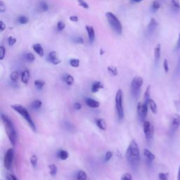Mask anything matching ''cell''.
Here are the masks:
<instances>
[{
  "mask_svg": "<svg viewBox=\"0 0 180 180\" xmlns=\"http://www.w3.org/2000/svg\"><path fill=\"white\" fill-rule=\"evenodd\" d=\"M143 129L144 135L147 140L152 139L154 135V127L149 121H144L143 123Z\"/></svg>",
  "mask_w": 180,
  "mask_h": 180,
  "instance_id": "8",
  "label": "cell"
},
{
  "mask_svg": "<svg viewBox=\"0 0 180 180\" xmlns=\"http://www.w3.org/2000/svg\"><path fill=\"white\" fill-rule=\"evenodd\" d=\"M29 21L28 18L26 17L25 16H19L18 18V22L21 25H25V24H27Z\"/></svg>",
  "mask_w": 180,
  "mask_h": 180,
  "instance_id": "32",
  "label": "cell"
},
{
  "mask_svg": "<svg viewBox=\"0 0 180 180\" xmlns=\"http://www.w3.org/2000/svg\"><path fill=\"white\" fill-rule=\"evenodd\" d=\"M77 3H78L79 6H80L81 7H82L83 9H89V7H90L89 4L86 2L85 0H77Z\"/></svg>",
  "mask_w": 180,
  "mask_h": 180,
  "instance_id": "38",
  "label": "cell"
},
{
  "mask_svg": "<svg viewBox=\"0 0 180 180\" xmlns=\"http://www.w3.org/2000/svg\"><path fill=\"white\" fill-rule=\"evenodd\" d=\"M144 157H145L146 162L147 164H148L149 165H150L151 164L153 160L155 158V155H154L152 152H151L149 149H145L144 150Z\"/></svg>",
  "mask_w": 180,
  "mask_h": 180,
  "instance_id": "13",
  "label": "cell"
},
{
  "mask_svg": "<svg viewBox=\"0 0 180 180\" xmlns=\"http://www.w3.org/2000/svg\"><path fill=\"white\" fill-rule=\"evenodd\" d=\"M160 44H158L155 47V49H154V58H155V63H158L160 60Z\"/></svg>",
  "mask_w": 180,
  "mask_h": 180,
  "instance_id": "23",
  "label": "cell"
},
{
  "mask_svg": "<svg viewBox=\"0 0 180 180\" xmlns=\"http://www.w3.org/2000/svg\"><path fill=\"white\" fill-rule=\"evenodd\" d=\"M148 108H149V105L145 104V103H142V102H139L137 104V114L139 116L140 119L142 120L145 121L146 117L147 114H148Z\"/></svg>",
  "mask_w": 180,
  "mask_h": 180,
  "instance_id": "9",
  "label": "cell"
},
{
  "mask_svg": "<svg viewBox=\"0 0 180 180\" xmlns=\"http://www.w3.org/2000/svg\"><path fill=\"white\" fill-rule=\"evenodd\" d=\"M76 179L77 180H87V175L83 170H79L76 175Z\"/></svg>",
  "mask_w": 180,
  "mask_h": 180,
  "instance_id": "25",
  "label": "cell"
},
{
  "mask_svg": "<svg viewBox=\"0 0 180 180\" xmlns=\"http://www.w3.org/2000/svg\"><path fill=\"white\" fill-rule=\"evenodd\" d=\"M14 158V150L13 149H9L4 155V167L7 170H11L12 169L13 163Z\"/></svg>",
  "mask_w": 180,
  "mask_h": 180,
  "instance_id": "7",
  "label": "cell"
},
{
  "mask_svg": "<svg viewBox=\"0 0 180 180\" xmlns=\"http://www.w3.org/2000/svg\"><path fill=\"white\" fill-rule=\"evenodd\" d=\"M103 88V85L101 83L100 81H95L92 85V89H91V91L93 93H97L101 89Z\"/></svg>",
  "mask_w": 180,
  "mask_h": 180,
  "instance_id": "19",
  "label": "cell"
},
{
  "mask_svg": "<svg viewBox=\"0 0 180 180\" xmlns=\"http://www.w3.org/2000/svg\"><path fill=\"white\" fill-rule=\"evenodd\" d=\"M151 99V86L149 85L147 87L146 90L145 91L144 93V103L145 104L149 105V101Z\"/></svg>",
  "mask_w": 180,
  "mask_h": 180,
  "instance_id": "21",
  "label": "cell"
},
{
  "mask_svg": "<svg viewBox=\"0 0 180 180\" xmlns=\"http://www.w3.org/2000/svg\"><path fill=\"white\" fill-rule=\"evenodd\" d=\"M160 4L158 1H153V3H152V4H151L152 10H153V11H156L160 9Z\"/></svg>",
  "mask_w": 180,
  "mask_h": 180,
  "instance_id": "37",
  "label": "cell"
},
{
  "mask_svg": "<svg viewBox=\"0 0 180 180\" xmlns=\"http://www.w3.org/2000/svg\"><path fill=\"white\" fill-rule=\"evenodd\" d=\"M85 102L87 106L92 108H97L100 106V103L98 101H96V100L93 99L89 98V97L85 98Z\"/></svg>",
  "mask_w": 180,
  "mask_h": 180,
  "instance_id": "15",
  "label": "cell"
},
{
  "mask_svg": "<svg viewBox=\"0 0 180 180\" xmlns=\"http://www.w3.org/2000/svg\"><path fill=\"white\" fill-rule=\"evenodd\" d=\"M171 5L176 11L180 10V2L179 0H171Z\"/></svg>",
  "mask_w": 180,
  "mask_h": 180,
  "instance_id": "33",
  "label": "cell"
},
{
  "mask_svg": "<svg viewBox=\"0 0 180 180\" xmlns=\"http://www.w3.org/2000/svg\"><path fill=\"white\" fill-rule=\"evenodd\" d=\"M163 68H164L165 73H168L169 71V66H168V62L167 59L164 60V62H163Z\"/></svg>",
  "mask_w": 180,
  "mask_h": 180,
  "instance_id": "46",
  "label": "cell"
},
{
  "mask_svg": "<svg viewBox=\"0 0 180 180\" xmlns=\"http://www.w3.org/2000/svg\"><path fill=\"white\" fill-rule=\"evenodd\" d=\"M13 177H14V180H18V179H17V178H16L15 176H14V175H13Z\"/></svg>",
  "mask_w": 180,
  "mask_h": 180,
  "instance_id": "56",
  "label": "cell"
},
{
  "mask_svg": "<svg viewBox=\"0 0 180 180\" xmlns=\"http://www.w3.org/2000/svg\"><path fill=\"white\" fill-rule=\"evenodd\" d=\"M30 162L31 163V165L32 166L35 168L36 167V165L37 164V162H38V158H37V155H32L30 158Z\"/></svg>",
  "mask_w": 180,
  "mask_h": 180,
  "instance_id": "36",
  "label": "cell"
},
{
  "mask_svg": "<svg viewBox=\"0 0 180 180\" xmlns=\"http://www.w3.org/2000/svg\"><path fill=\"white\" fill-rule=\"evenodd\" d=\"M177 180H180V166H179V172H178Z\"/></svg>",
  "mask_w": 180,
  "mask_h": 180,
  "instance_id": "54",
  "label": "cell"
},
{
  "mask_svg": "<svg viewBox=\"0 0 180 180\" xmlns=\"http://www.w3.org/2000/svg\"><path fill=\"white\" fill-rule=\"evenodd\" d=\"M177 48L178 49H180V34L179 35V40H178L177 44Z\"/></svg>",
  "mask_w": 180,
  "mask_h": 180,
  "instance_id": "52",
  "label": "cell"
},
{
  "mask_svg": "<svg viewBox=\"0 0 180 180\" xmlns=\"http://www.w3.org/2000/svg\"><path fill=\"white\" fill-rule=\"evenodd\" d=\"M40 9L43 12H46L49 10V5L45 1H41L40 3Z\"/></svg>",
  "mask_w": 180,
  "mask_h": 180,
  "instance_id": "30",
  "label": "cell"
},
{
  "mask_svg": "<svg viewBox=\"0 0 180 180\" xmlns=\"http://www.w3.org/2000/svg\"><path fill=\"white\" fill-rule=\"evenodd\" d=\"M80 64V61L77 58H71L70 60V65L73 68H78Z\"/></svg>",
  "mask_w": 180,
  "mask_h": 180,
  "instance_id": "31",
  "label": "cell"
},
{
  "mask_svg": "<svg viewBox=\"0 0 180 180\" xmlns=\"http://www.w3.org/2000/svg\"><path fill=\"white\" fill-rule=\"evenodd\" d=\"M144 84V79L140 76H136L131 82V93L135 99L139 97L141 89Z\"/></svg>",
  "mask_w": 180,
  "mask_h": 180,
  "instance_id": "5",
  "label": "cell"
},
{
  "mask_svg": "<svg viewBox=\"0 0 180 180\" xmlns=\"http://www.w3.org/2000/svg\"><path fill=\"white\" fill-rule=\"evenodd\" d=\"M168 177H169V174L168 173L160 172L158 174L159 180H168Z\"/></svg>",
  "mask_w": 180,
  "mask_h": 180,
  "instance_id": "40",
  "label": "cell"
},
{
  "mask_svg": "<svg viewBox=\"0 0 180 180\" xmlns=\"http://www.w3.org/2000/svg\"><path fill=\"white\" fill-rule=\"evenodd\" d=\"M57 155H58V158L61 159V160H67L68 158L69 153H68V152L66 151L62 150V149H61V150L58 151Z\"/></svg>",
  "mask_w": 180,
  "mask_h": 180,
  "instance_id": "22",
  "label": "cell"
},
{
  "mask_svg": "<svg viewBox=\"0 0 180 180\" xmlns=\"http://www.w3.org/2000/svg\"><path fill=\"white\" fill-rule=\"evenodd\" d=\"M11 108H12L13 109H14V111H15L16 112H17L18 114H20L21 116L25 120V121H26L27 123L29 125V126H30L32 130L35 132H36L37 127L36 125H35V123H34L33 120H32L28 110H27L25 106L20 104H14L11 105Z\"/></svg>",
  "mask_w": 180,
  "mask_h": 180,
  "instance_id": "3",
  "label": "cell"
},
{
  "mask_svg": "<svg viewBox=\"0 0 180 180\" xmlns=\"http://www.w3.org/2000/svg\"><path fill=\"white\" fill-rule=\"evenodd\" d=\"M149 107L150 108L151 111H152V113L153 114H156L157 111H158V108H157V105L155 103V102L153 101L152 99H151L149 101Z\"/></svg>",
  "mask_w": 180,
  "mask_h": 180,
  "instance_id": "24",
  "label": "cell"
},
{
  "mask_svg": "<svg viewBox=\"0 0 180 180\" xmlns=\"http://www.w3.org/2000/svg\"><path fill=\"white\" fill-rule=\"evenodd\" d=\"M62 80L64 81L66 85L70 86L74 83V78L71 75L64 74L62 75Z\"/></svg>",
  "mask_w": 180,
  "mask_h": 180,
  "instance_id": "18",
  "label": "cell"
},
{
  "mask_svg": "<svg viewBox=\"0 0 180 180\" xmlns=\"http://www.w3.org/2000/svg\"><path fill=\"white\" fill-rule=\"evenodd\" d=\"M56 27H57L58 31H59V32L63 31V30L65 29V27H66V24H65L64 22H63V21H58L57 23Z\"/></svg>",
  "mask_w": 180,
  "mask_h": 180,
  "instance_id": "39",
  "label": "cell"
},
{
  "mask_svg": "<svg viewBox=\"0 0 180 180\" xmlns=\"http://www.w3.org/2000/svg\"><path fill=\"white\" fill-rule=\"evenodd\" d=\"M106 17L112 29L117 34L121 35L123 33V25L119 19L118 18V17L113 13L111 12V11L106 13Z\"/></svg>",
  "mask_w": 180,
  "mask_h": 180,
  "instance_id": "4",
  "label": "cell"
},
{
  "mask_svg": "<svg viewBox=\"0 0 180 180\" xmlns=\"http://www.w3.org/2000/svg\"><path fill=\"white\" fill-rule=\"evenodd\" d=\"M30 71L27 70H24L21 73V82L24 85H27L28 84L29 79H30Z\"/></svg>",
  "mask_w": 180,
  "mask_h": 180,
  "instance_id": "17",
  "label": "cell"
},
{
  "mask_svg": "<svg viewBox=\"0 0 180 180\" xmlns=\"http://www.w3.org/2000/svg\"><path fill=\"white\" fill-rule=\"evenodd\" d=\"M16 42V39L15 38V37H14L12 36L9 37V38H8V44H9V46H13V45H14Z\"/></svg>",
  "mask_w": 180,
  "mask_h": 180,
  "instance_id": "45",
  "label": "cell"
},
{
  "mask_svg": "<svg viewBox=\"0 0 180 180\" xmlns=\"http://www.w3.org/2000/svg\"><path fill=\"white\" fill-rule=\"evenodd\" d=\"M127 162L133 168H137L140 160V151L139 146L135 140H132L126 151Z\"/></svg>",
  "mask_w": 180,
  "mask_h": 180,
  "instance_id": "1",
  "label": "cell"
},
{
  "mask_svg": "<svg viewBox=\"0 0 180 180\" xmlns=\"http://www.w3.org/2000/svg\"><path fill=\"white\" fill-rule=\"evenodd\" d=\"M86 30H87V35H88L89 41L90 43H93L95 40V31L94 28L92 25H86Z\"/></svg>",
  "mask_w": 180,
  "mask_h": 180,
  "instance_id": "12",
  "label": "cell"
},
{
  "mask_svg": "<svg viewBox=\"0 0 180 180\" xmlns=\"http://www.w3.org/2000/svg\"><path fill=\"white\" fill-rule=\"evenodd\" d=\"M6 56V49L4 46L0 47V60L2 61Z\"/></svg>",
  "mask_w": 180,
  "mask_h": 180,
  "instance_id": "41",
  "label": "cell"
},
{
  "mask_svg": "<svg viewBox=\"0 0 180 180\" xmlns=\"http://www.w3.org/2000/svg\"><path fill=\"white\" fill-rule=\"evenodd\" d=\"M131 1L134 3H139V2H141V1H142L143 0H131Z\"/></svg>",
  "mask_w": 180,
  "mask_h": 180,
  "instance_id": "53",
  "label": "cell"
},
{
  "mask_svg": "<svg viewBox=\"0 0 180 180\" xmlns=\"http://www.w3.org/2000/svg\"><path fill=\"white\" fill-rule=\"evenodd\" d=\"M6 11V5L2 1H0V11L1 13H4Z\"/></svg>",
  "mask_w": 180,
  "mask_h": 180,
  "instance_id": "47",
  "label": "cell"
},
{
  "mask_svg": "<svg viewBox=\"0 0 180 180\" xmlns=\"http://www.w3.org/2000/svg\"><path fill=\"white\" fill-rule=\"evenodd\" d=\"M42 106V102L40 100H35L32 103L31 108L34 110H38Z\"/></svg>",
  "mask_w": 180,
  "mask_h": 180,
  "instance_id": "28",
  "label": "cell"
},
{
  "mask_svg": "<svg viewBox=\"0 0 180 180\" xmlns=\"http://www.w3.org/2000/svg\"><path fill=\"white\" fill-rule=\"evenodd\" d=\"M32 49H33V50L35 51V52L36 53L37 55H39L40 57H42L44 56V49L41 46V44H33V46H32Z\"/></svg>",
  "mask_w": 180,
  "mask_h": 180,
  "instance_id": "20",
  "label": "cell"
},
{
  "mask_svg": "<svg viewBox=\"0 0 180 180\" xmlns=\"http://www.w3.org/2000/svg\"><path fill=\"white\" fill-rule=\"evenodd\" d=\"M157 26H158V22L156 21V20L154 18L151 19L148 26H147V32H148L149 35H152L155 32Z\"/></svg>",
  "mask_w": 180,
  "mask_h": 180,
  "instance_id": "14",
  "label": "cell"
},
{
  "mask_svg": "<svg viewBox=\"0 0 180 180\" xmlns=\"http://www.w3.org/2000/svg\"><path fill=\"white\" fill-rule=\"evenodd\" d=\"M123 91L119 89L117 91V93L116 95V99H115V102H116V108L117 111V115H118V118L119 120H122L124 118V109H123Z\"/></svg>",
  "mask_w": 180,
  "mask_h": 180,
  "instance_id": "6",
  "label": "cell"
},
{
  "mask_svg": "<svg viewBox=\"0 0 180 180\" xmlns=\"http://www.w3.org/2000/svg\"><path fill=\"white\" fill-rule=\"evenodd\" d=\"M103 53H104V51H103V50L102 49H101V50H100V54L103 55Z\"/></svg>",
  "mask_w": 180,
  "mask_h": 180,
  "instance_id": "55",
  "label": "cell"
},
{
  "mask_svg": "<svg viewBox=\"0 0 180 180\" xmlns=\"http://www.w3.org/2000/svg\"><path fill=\"white\" fill-rule=\"evenodd\" d=\"M176 74L177 75H180V58L178 59L177 64V68H176Z\"/></svg>",
  "mask_w": 180,
  "mask_h": 180,
  "instance_id": "48",
  "label": "cell"
},
{
  "mask_svg": "<svg viewBox=\"0 0 180 180\" xmlns=\"http://www.w3.org/2000/svg\"><path fill=\"white\" fill-rule=\"evenodd\" d=\"M70 21L71 22L76 23V22L78 21L79 18L77 16H70Z\"/></svg>",
  "mask_w": 180,
  "mask_h": 180,
  "instance_id": "50",
  "label": "cell"
},
{
  "mask_svg": "<svg viewBox=\"0 0 180 180\" xmlns=\"http://www.w3.org/2000/svg\"><path fill=\"white\" fill-rule=\"evenodd\" d=\"M5 29H6L5 23H4L2 21H0V31L3 32Z\"/></svg>",
  "mask_w": 180,
  "mask_h": 180,
  "instance_id": "51",
  "label": "cell"
},
{
  "mask_svg": "<svg viewBox=\"0 0 180 180\" xmlns=\"http://www.w3.org/2000/svg\"><path fill=\"white\" fill-rule=\"evenodd\" d=\"M25 59L28 62H33L35 60V56L32 53H27L25 56Z\"/></svg>",
  "mask_w": 180,
  "mask_h": 180,
  "instance_id": "35",
  "label": "cell"
},
{
  "mask_svg": "<svg viewBox=\"0 0 180 180\" xmlns=\"http://www.w3.org/2000/svg\"><path fill=\"white\" fill-rule=\"evenodd\" d=\"M1 118L3 124H4L6 135H7L11 143L14 146L16 144V141H17V133H16L14 123L6 115L1 114Z\"/></svg>",
  "mask_w": 180,
  "mask_h": 180,
  "instance_id": "2",
  "label": "cell"
},
{
  "mask_svg": "<svg viewBox=\"0 0 180 180\" xmlns=\"http://www.w3.org/2000/svg\"><path fill=\"white\" fill-rule=\"evenodd\" d=\"M47 61L53 65H58L61 64V59L56 51H52L49 53L47 56Z\"/></svg>",
  "mask_w": 180,
  "mask_h": 180,
  "instance_id": "11",
  "label": "cell"
},
{
  "mask_svg": "<svg viewBox=\"0 0 180 180\" xmlns=\"http://www.w3.org/2000/svg\"><path fill=\"white\" fill-rule=\"evenodd\" d=\"M180 126V116L179 114H175L172 118L171 123H170V132L171 134H174Z\"/></svg>",
  "mask_w": 180,
  "mask_h": 180,
  "instance_id": "10",
  "label": "cell"
},
{
  "mask_svg": "<svg viewBox=\"0 0 180 180\" xmlns=\"http://www.w3.org/2000/svg\"><path fill=\"white\" fill-rule=\"evenodd\" d=\"M95 123L97 126L101 130H106L107 128V125L106 120L103 118H97L95 119Z\"/></svg>",
  "mask_w": 180,
  "mask_h": 180,
  "instance_id": "16",
  "label": "cell"
},
{
  "mask_svg": "<svg viewBox=\"0 0 180 180\" xmlns=\"http://www.w3.org/2000/svg\"><path fill=\"white\" fill-rule=\"evenodd\" d=\"M73 107L75 109L79 111V110H80L81 108H82V105H81V103H79V102H75V103H74Z\"/></svg>",
  "mask_w": 180,
  "mask_h": 180,
  "instance_id": "49",
  "label": "cell"
},
{
  "mask_svg": "<svg viewBox=\"0 0 180 180\" xmlns=\"http://www.w3.org/2000/svg\"><path fill=\"white\" fill-rule=\"evenodd\" d=\"M20 77V74L18 71H13L10 75V79L12 82H16Z\"/></svg>",
  "mask_w": 180,
  "mask_h": 180,
  "instance_id": "29",
  "label": "cell"
},
{
  "mask_svg": "<svg viewBox=\"0 0 180 180\" xmlns=\"http://www.w3.org/2000/svg\"><path fill=\"white\" fill-rule=\"evenodd\" d=\"M34 83H35L36 89L39 91L42 90L44 86L45 85V82L44 80H42V79H36Z\"/></svg>",
  "mask_w": 180,
  "mask_h": 180,
  "instance_id": "26",
  "label": "cell"
},
{
  "mask_svg": "<svg viewBox=\"0 0 180 180\" xmlns=\"http://www.w3.org/2000/svg\"><path fill=\"white\" fill-rule=\"evenodd\" d=\"M73 41L75 44H79L84 43L83 38H82V37H80V36L75 37L73 39Z\"/></svg>",
  "mask_w": 180,
  "mask_h": 180,
  "instance_id": "42",
  "label": "cell"
},
{
  "mask_svg": "<svg viewBox=\"0 0 180 180\" xmlns=\"http://www.w3.org/2000/svg\"><path fill=\"white\" fill-rule=\"evenodd\" d=\"M112 157H113V153H112L111 151H107L106 154H105V157H104L105 163L109 161V160L111 159Z\"/></svg>",
  "mask_w": 180,
  "mask_h": 180,
  "instance_id": "44",
  "label": "cell"
},
{
  "mask_svg": "<svg viewBox=\"0 0 180 180\" xmlns=\"http://www.w3.org/2000/svg\"><path fill=\"white\" fill-rule=\"evenodd\" d=\"M108 71L111 75L113 76H116L118 75V69L115 66H108Z\"/></svg>",
  "mask_w": 180,
  "mask_h": 180,
  "instance_id": "34",
  "label": "cell"
},
{
  "mask_svg": "<svg viewBox=\"0 0 180 180\" xmlns=\"http://www.w3.org/2000/svg\"><path fill=\"white\" fill-rule=\"evenodd\" d=\"M49 173L51 176H56L58 172V168L55 164H51L49 165Z\"/></svg>",
  "mask_w": 180,
  "mask_h": 180,
  "instance_id": "27",
  "label": "cell"
},
{
  "mask_svg": "<svg viewBox=\"0 0 180 180\" xmlns=\"http://www.w3.org/2000/svg\"><path fill=\"white\" fill-rule=\"evenodd\" d=\"M121 180H132V176L130 173H124L121 176Z\"/></svg>",
  "mask_w": 180,
  "mask_h": 180,
  "instance_id": "43",
  "label": "cell"
}]
</instances>
